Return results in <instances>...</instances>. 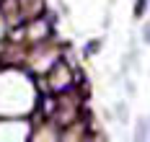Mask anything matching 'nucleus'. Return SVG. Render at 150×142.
Returning <instances> with one entry per match:
<instances>
[{
  "mask_svg": "<svg viewBox=\"0 0 150 142\" xmlns=\"http://www.w3.org/2000/svg\"><path fill=\"white\" fill-rule=\"evenodd\" d=\"M98 52V41H91L88 44V54H96Z\"/></svg>",
  "mask_w": 150,
  "mask_h": 142,
  "instance_id": "obj_2",
  "label": "nucleus"
},
{
  "mask_svg": "<svg viewBox=\"0 0 150 142\" xmlns=\"http://www.w3.org/2000/svg\"><path fill=\"white\" fill-rule=\"evenodd\" d=\"M145 41H150V23L145 26Z\"/></svg>",
  "mask_w": 150,
  "mask_h": 142,
  "instance_id": "obj_3",
  "label": "nucleus"
},
{
  "mask_svg": "<svg viewBox=\"0 0 150 142\" xmlns=\"http://www.w3.org/2000/svg\"><path fill=\"white\" fill-rule=\"evenodd\" d=\"M145 13V0H137L135 3V16H142Z\"/></svg>",
  "mask_w": 150,
  "mask_h": 142,
  "instance_id": "obj_1",
  "label": "nucleus"
}]
</instances>
